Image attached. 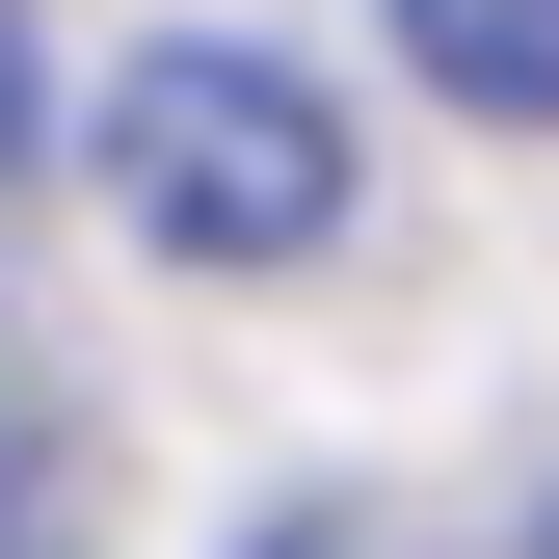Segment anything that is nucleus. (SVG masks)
<instances>
[{
  "instance_id": "1",
  "label": "nucleus",
  "mask_w": 559,
  "mask_h": 559,
  "mask_svg": "<svg viewBox=\"0 0 559 559\" xmlns=\"http://www.w3.org/2000/svg\"><path fill=\"white\" fill-rule=\"evenodd\" d=\"M107 187H133L160 266H320V240H346V107H320L266 27H187V53L107 81Z\"/></svg>"
},
{
  "instance_id": "2",
  "label": "nucleus",
  "mask_w": 559,
  "mask_h": 559,
  "mask_svg": "<svg viewBox=\"0 0 559 559\" xmlns=\"http://www.w3.org/2000/svg\"><path fill=\"white\" fill-rule=\"evenodd\" d=\"M400 53H427L479 133H559V0H400Z\"/></svg>"
},
{
  "instance_id": "3",
  "label": "nucleus",
  "mask_w": 559,
  "mask_h": 559,
  "mask_svg": "<svg viewBox=\"0 0 559 559\" xmlns=\"http://www.w3.org/2000/svg\"><path fill=\"white\" fill-rule=\"evenodd\" d=\"M240 559H373V533H346V507H266V533H240Z\"/></svg>"
},
{
  "instance_id": "4",
  "label": "nucleus",
  "mask_w": 559,
  "mask_h": 559,
  "mask_svg": "<svg viewBox=\"0 0 559 559\" xmlns=\"http://www.w3.org/2000/svg\"><path fill=\"white\" fill-rule=\"evenodd\" d=\"M0 559H53V507H27V427H0Z\"/></svg>"
},
{
  "instance_id": "5",
  "label": "nucleus",
  "mask_w": 559,
  "mask_h": 559,
  "mask_svg": "<svg viewBox=\"0 0 559 559\" xmlns=\"http://www.w3.org/2000/svg\"><path fill=\"white\" fill-rule=\"evenodd\" d=\"M533 559H559V533H533Z\"/></svg>"
}]
</instances>
